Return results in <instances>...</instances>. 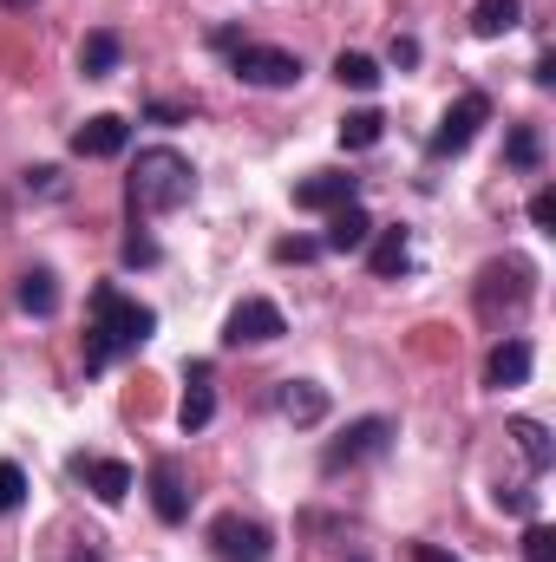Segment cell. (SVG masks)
Masks as SVG:
<instances>
[{
    "label": "cell",
    "instance_id": "7402d4cb",
    "mask_svg": "<svg viewBox=\"0 0 556 562\" xmlns=\"http://www.w3.org/2000/svg\"><path fill=\"white\" fill-rule=\"evenodd\" d=\"M511 438H518V451H524V464H531V471H551V464H556L551 431H544L537 419H511Z\"/></svg>",
    "mask_w": 556,
    "mask_h": 562
},
{
    "label": "cell",
    "instance_id": "83f0119b",
    "mask_svg": "<svg viewBox=\"0 0 556 562\" xmlns=\"http://www.w3.org/2000/svg\"><path fill=\"white\" fill-rule=\"evenodd\" d=\"M321 256V243H308V236H281L276 243V262H314Z\"/></svg>",
    "mask_w": 556,
    "mask_h": 562
},
{
    "label": "cell",
    "instance_id": "7a4b0ae2",
    "mask_svg": "<svg viewBox=\"0 0 556 562\" xmlns=\"http://www.w3.org/2000/svg\"><path fill=\"white\" fill-rule=\"evenodd\" d=\"M157 334V314L125 301L119 288H99L92 294V334H86V373H105L119 353H138L144 340Z\"/></svg>",
    "mask_w": 556,
    "mask_h": 562
},
{
    "label": "cell",
    "instance_id": "484cf974",
    "mask_svg": "<svg viewBox=\"0 0 556 562\" xmlns=\"http://www.w3.org/2000/svg\"><path fill=\"white\" fill-rule=\"evenodd\" d=\"M524 562H556V530L537 524V517H531V530H524Z\"/></svg>",
    "mask_w": 556,
    "mask_h": 562
},
{
    "label": "cell",
    "instance_id": "8fae6325",
    "mask_svg": "<svg viewBox=\"0 0 556 562\" xmlns=\"http://www.w3.org/2000/svg\"><path fill=\"white\" fill-rule=\"evenodd\" d=\"M367 243H374V216H367L360 203L327 210V243H321V249H334V256H360Z\"/></svg>",
    "mask_w": 556,
    "mask_h": 562
},
{
    "label": "cell",
    "instance_id": "f1b7e54d",
    "mask_svg": "<svg viewBox=\"0 0 556 562\" xmlns=\"http://www.w3.org/2000/svg\"><path fill=\"white\" fill-rule=\"evenodd\" d=\"M531 223H537V229H556V190H551V183L531 196Z\"/></svg>",
    "mask_w": 556,
    "mask_h": 562
},
{
    "label": "cell",
    "instance_id": "836d02e7",
    "mask_svg": "<svg viewBox=\"0 0 556 562\" xmlns=\"http://www.w3.org/2000/svg\"><path fill=\"white\" fill-rule=\"evenodd\" d=\"M531 79H537V86H556V59H551V53H544V59L531 66Z\"/></svg>",
    "mask_w": 556,
    "mask_h": 562
},
{
    "label": "cell",
    "instance_id": "603a6c76",
    "mask_svg": "<svg viewBox=\"0 0 556 562\" xmlns=\"http://www.w3.org/2000/svg\"><path fill=\"white\" fill-rule=\"evenodd\" d=\"M504 164H511V170H537V164H544V132H537V125H511Z\"/></svg>",
    "mask_w": 556,
    "mask_h": 562
},
{
    "label": "cell",
    "instance_id": "2e32d148",
    "mask_svg": "<svg viewBox=\"0 0 556 562\" xmlns=\"http://www.w3.org/2000/svg\"><path fill=\"white\" fill-rule=\"evenodd\" d=\"M119 59H125V40H119L112 26H92V33L79 40V72H86V79H112Z\"/></svg>",
    "mask_w": 556,
    "mask_h": 562
},
{
    "label": "cell",
    "instance_id": "8d00e7d4",
    "mask_svg": "<svg viewBox=\"0 0 556 562\" xmlns=\"http://www.w3.org/2000/svg\"><path fill=\"white\" fill-rule=\"evenodd\" d=\"M347 562H367V557H347Z\"/></svg>",
    "mask_w": 556,
    "mask_h": 562
},
{
    "label": "cell",
    "instance_id": "9a60e30c",
    "mask_svg": "<svg viewBox=\"0 0 556 562\" xmlns=\"http://www.w3.org/2000/svg\"><path fill=\"white\" fill-rule=\"evenodd\" d=\"M184 380H190V393H184V406H177V425H184V431H203V425L216 419V393H210V360H190V367H184Z\"/></svg>",
    "mask_w": 556,
    "mask_h": 562
},
{
    "label": "cell",
    "instance_id": "cb8c5ba5",
    "mask_svg": "<svg viewBox=\"0 0 556 562\" xmlns=\"http://www.w3.org/2000/svg\"><path fill=\"white\" fill-rule=\"evenodd\" d=\"M334 79L354 86V92H374V86H380V59H367V53H341V59H334Z\"/></svg>",
    "mask_w": 556,
    "mask_h": 562
},
{
    "label": "cell",
    "instance_id": "8992f818",
    "mask_svg": "<svg viewBox=\"0 0 556 562\" xmlns=\"http://www.w3.org/2000/svg\"><path fill=\"white\" fill-rule=\"evenodd\" d=\"M281 334H288V314H281L276 301H263V294L236 301L230 321H223V347H269Z\"/></svg>",
    "mask_w": 556,
    "mask_h": 562
},
{
    "label": "cell",
    "instance_id": "44dd1931",
    "mask_svg": "<svg viewBox=\"0 0 556 562\" xmlns=\"http://www.w3.org/2000/svg\"><path fill=\"white\" fill-rule=\"evenodd\" d=\"M380 132H387V119H380L374 105H360V112H347V119H341V150H374Z\"/></svg>",
    "mask_w": 556,
    "mask_h": 562
},
{
    "label": "cell",
    "instance_id": "d4e9b609",
    "mask_svg": "<svg viewBox=\"0 0 556 562\" xmlns=\"http://www.w3.org/2000/svg\"><path fill=\"white\" fill-rule=\"evenodd\" d=\"M20 504H26V471H20L13 458H0V517L20 510Z\"/></svg>",
    "mask_w": 556,
    "mask_h": 562
},
{
    "label": "cell",
    "instance_id": "5b68a950",
    "mask_svg": "<svg viewBox=\"0 0 556 562\" xmlns=\"http://www.w3.org/2000/svg\"><path fill=\"white\" fill-rule=\"evenodd\" d=\"M269 530L256 524V517H243V510H223L216 524H210V557L216 562H269Z\"/></svg>",
    "mask_w": 556,
    "mask_h": 562
},
{
    "label": "cell",
    "instance_id": "4dcf8cb0",
    "mask_svg": "<svg viewBox=\"0 0 556 562\" xmlns=\"http://www.w3.org/2000/svg\"><path fill=\"white\" fill-rule=\"evenodd\" d=\"M393 66H400V72H413V66H419V40H407V33L393 40Z\"/></svg>",
    "mask_w": 556,
    "mask_h": 562
},
{
    "label": "cell",
    "instance_id": "f546056e",
    "mask_svg": "<svg viewBox=\"0 0 556 562\" xmlns=\"http://www.w3.org/2000/svg\"><path fill=\"white\" fill-rule=\"evenodd\" d=\"M498 510H518V517H531V510H537V497H531V491H498Z\"/></svg>",
    "mask_w": 556,
    "mask_h": 562
},
{
    "label": "cell",
    "instance_id": "ba28073f",
    "mask_svg": "<svg viewBox=\"0 0 556 562\" xmlns=\"http://www.w3.org/2000/svg\"><path fill=\"white\" fill-rule=\"evenodd\" d=\"M387 445H393V419H354L327 451H321V471H354V464L380 458Z\"/></svg>",
    "mask_w": 556,
    "mask_h": 562
},
{
    "label": "cell",
    "instance_id": "9c48e42d",
    "mask_svg": "<svg viewBox=\"0 0 556 562\" xmlns=\"http://www.w3.org/2000/svg\"><path fill=\"white\" fill-rule=\"evenodd\" d=\"M151 510H157V524H184L190 517V491H184V464L177 458L151 464Z\"/></svg>",
    "mask_w": 556,
    "mask_h": 562
},
{
    "label": "cell",
    "instance_id": "5bb4252c",
    "mask_svg": "<svg viewBox=\"0 0 556 562\" xmlns=\"http://www.w3.org/2000/svg\"><path fill=\"white\" fill-rule=\"evenodd\" d=\"M276 413L288 425H321L327 419V386H314V380H281Z\"/></svg>",
    "mask_w": 556,
    "mask_h": 562
},
{
    "label": "cell",
    "instance_id": "4fadbf2b",
    "mask_svg": "<svg viewBox=\"0 0 556 562\" xmlns=\"http://www.w3.org/2000/svg\"><path fill=\"white\" fill-rule=\"evenodd\" d=\"M341 203H354V177L347 170H314V177L294 183V210H341Z\"/></svg>",
    "mask_w": 556,
    "mask_h": 562
},
{
    "label": "cell",
    "instance_id": "7c38bea8",
    "mask_svg": "<svg viewBox=\"0 0 556 562\" xmlns=\"http://www.w3.org/2000/svg\"><path fill=\"white\" fill-rule=\"evenodd\" d=\"M531 367H537L531 340H518V334H511V340H498V347H491V360H485V386H498V393H504V386H524V380H531Z\"/></svg>",
    "mask_w": 556,
    "mask_h": 562
},
{
    "label": "cell",
    "instance_id": "ac0fdd59",
    "mask_svg": "<svg viewBox=\"0 0 556 562\" xmlns=\"http://www.w3.org/2000/svg\"><path fill=\"white\" fill-rule=\"evenodd\" d=\"M367 269L380 281L407 276L413 269V243H407V229H374V243H367Z\"/></svg>",
    "mask_w": 556,
    "mask_h": 562
},
{
    "label": "cell",
    "instance_id": "d590c367",
    "mask_svg": "<svg viewBox=\"0 0 556 562\" xmlns=\"http://www.w3.org/2000/svg\"><path fill=\"white\" fill-rule=\"evenodd\" d=\"M7 7H13V13H26V7H33V0H7Z\"/></svg>",
    "mask_w": 556,
    "mask_h": 562
},
{
    "label": "cell",
    "instance_id": "1f68e13d",
    "mask_svg": "<svg viewBox=\"0 0 556 562\" xmlns=\"http://www.w3.org/2000/svg\"><path fill=\"white\" fill-rule=\"evenodd\" d=\"M413 562H465V557H452V550H438V543H413Z\"/></svg>",
    "mask_w": 556,
    "mask_h": 562
},
{
    "label": "cell",
    "instance_id": "277c9868",
    "mask_svg": "<svg viewBox=\"0 0 556 562\" xmlns=\"http://www.w3.org/2000/svg\"><path fill=\"white\" fill-rule=\"evenodd\" d=\"M230 72L243 79V86H263V92H281V86H294L301 79V59L294 53H281V46H230Z\"/></svg>",
    "mask_w": 556,
    "mask_h": 562
},
{
    "label": "cell",
    "instance_id": "e575fe53",
    "mask_svg": "<svg viewBox=\"0 0 556 562\" xmlns=\"http://www.w3.org/2000/svg\"><path fill=\"white\" fill-rule=\"evenodd\" d=\"M66 562H99V557H92V550H79V557H66Z\"/></svg>",
    "mask_w": 556,
    "mask_h": 562
},
{
    "label": "cell",
    "instance_id": "ffe728a7",
    "mask_svg": "<svg viewBox=\"0 0 556 562\" xmlns=\"http://www.w3.org/2000/svg\"><path fill=\"white\" fill-rule=\"evenodd\" d=\"M13 301H20V314L46 321V314L59 307V281H53V269H26V276H20V288H13Z\"/></svg>",
    "mask_w": 556,
    "mask_h": 562
},
{
    "label": "cell",
    "instance_id": "30bf717a",
    "mask_svg": "<svg viewBox=\"0 0 556 562\" xmlns=\"http://www.w3.org/2000/svg\"><path fill=\"white\" fill-rule=\"evenodd\" d=\"M125 144H132V125L119 112H99L73 132V157H125Z\"/></svg>",
    "mask_w": 556,
    "mask_h": 562
},
{
    "label": "cell",
    "instance_id": "d6986e66",
    "mask_svg": "<svg viewBox=\"0 0 556 562\" xmlns=\"http://www.w3.org/2000/svg\"><path fill=\"white\" fill-rule=\"evenodd\" d=\"M518 26H524V0H478L471 7V33L478 40H504Z\"/></svg>",
    "mask_w": 556,
    "mask_h": 562
},
{
    "label": "cell",
    "instance_id": "6da1fadb",
    "mask_svg": "<svg viewBox=\"0 0 556 562\" xmlns=\"http://www.w3.org/2000/svg\"><path fill=\"white\" fill-rule=\"evenodd\" d=\"M190 196H197V170H190L184 150H170V144L138 150V164H132V177H125L132 216H170V210H184Z\"/></svg>",
    "mask_w": 556,
    "mask_h": 562
},
{
    "label": "cell",
    "instance_id": "4316f807",
    "mask_svg": "<svg viewBox=\"0 0 556 562\" xmlns=\"http://www.w3.org/2000/svg\"><path fill=\"white\" fill-rule=\"evenodd\" d=\"M151 262H157V243H151L144 229H132V236H125V269H151Z\"/></svg>",
    "mask_w": 556,
    "mask_h": 562
},
{
    "label": "cell",
    "instance_id": "3957f363",
    "mask_svg": "<svg viewBox=\"0 0 556 562\" xmlns=\"http://www.w3.org/2000/svg\"><path fill=\"white\" fill-rule=\"evenodd\" d=\"M524 307H531V269L524 262H485V276H478V314L491 327H504Z\"/></svg>",
    "mask_w": 556,
    "mask_h": 562
},
{
    "label": "cell",
    "instance_id": "e0dca14e",
    "mask_svg": "<svg viewBox=\"0 0 556 562\" xmlns=\"http://www.w3.org/2000/svg\"><path fill=\"white\" fill-rule=\"evenodd\" d=\"M73 464L86 471V484H92L99 504H125L132 497V464H119V458H73Z\"/></svg>",
    "mask_w": 556,
    "mask_h": 562
},
{
    "label": "cell",
    "instance_id": "52a82bcc",
    "mask_svg": "<svg viewBox=\"0 0 556 562\" xmlns=\"http://www.w3.org/2000/svg\"><path fill=\"white\" fill-rule=\"evenodd\" d=\"M485 119H491V99L485 92H465L458 105H445V119H438V132H432V157H458V150H471V138L485 132Z\"/></svg>",
    "mask_w": 556,
    "mask_h": 562
},
{
    "label": "cell",
    "instance_id": "d6a6232c",
    "mask_svg": "<svg viewBox=\"0 0 556 562\" xmlns=\"http://www.w3.org/2000/svg\"><path fill=\"white\" fill-rule=\"evenodd\" d=\"M26 190H59V170H46V164H40V170H26Z\"/></svg>",
    "mask_w": 556,
    "mask_h": 562
}]
</instances>
